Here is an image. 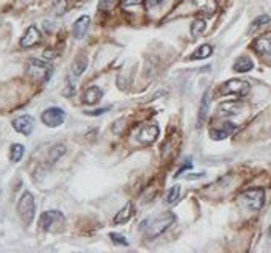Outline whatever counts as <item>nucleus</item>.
<instances>
[{
    "label": "nucleus",
    "instance_id": "obj_1",
    "mask_svg": "<svg viewBox=\"0 0 271 253\" xmlns=\"http://www.w3.org/2000/svg\"><path fill=\"white\" fill-rule=\"evenodd\" d=\"M174 220L175 218L173 213H165L162 216H158L157 219H154L152 222H144V223H148L146 236H148L149 239H154V237H157L158 235H162L168 227H171V223Z\"/></svg>",
    "mask_w": 271,
    "mask_h": 253
},
{
    "label": "nucleus",
    "instance_id": "obj_2",
    "mask_svg": "<svg viewBox=\"0 0 271 253\" xmlns=\"http://www.w3.org/2000/svg\"><path fill=\"white\" fill-rule=\"evenodd\" d=\"M241 202L246 208L252 209V211H259L260 208L265 205V191L262 187H251L241 194Z\"/></svg>",
    "mask_w": 271,
    "mask_h": 253
},
{
    "label": "nucleus",
    "instance_id": "obj_3",
    "mask_svg": "<svg viewBox=\"0 0 271 253\" xmlns=\"http://www.w3.org/2000/svg\"><path fill=\"white\" fill-rule=\"evenodd\" d=\"M27 74L36 82L46 83L47 80H50V77H52V67L39 60H30L27 66Z\"/></svg>",
    "mask_w": 271,
    "mask_h": 253
},
{
    "label": "nucleus",
    "instance_id": "obj_4",
    "mask_svg": "<svg viewBox=\"0 0 271 253\" xmlns=\"http://www.w3.org/2000/svg\"><path fill=\"white\" fill-rule=\"evenodd\" d=\"M18 213L20 219L25 222V225H30L32 220L35 219V199L30 192L22 194L18 203Z\"/></svg>",
    "mask_w": 271,
    "mask_h": 253
},
{
    "label": "nucleus",
    "instance_id": "obj_5",
    "mask_svg": "<svg viewBox=\"0 0 271 253\" xmlns=\"http://www.w3.org/2000/svg\"><path fill=\"white\" fill-rule=\"evenodd\" d=\"M64 118H66L64 111L61 110V108H57V106L49 108V110H46L41 114V119L44 122V125H47L50 128L60 127L64 122Z\"/></svg>",
    "mask_w": 271,
    "mask_h": 253
},
{
    "label": "nucleus",
    "instance_id": "obj_6",
    "mask_svg": "<svg viewBox=\"0 0 271 253\" xmlns=\"http://www.w3.org/2000/svg\"><path fill=\"white\" fill-rule=\"evenodd\" d=\"M223 94H235L238 97H245L248 92H250V83H246L243 80H229L228 83H224L221 88Z\"/></svg>",
    "mask_w": 271,
    "mask_h": 253
},
{
    "label": "nucleus",
    "instance_id": "obj_7",
    "mask_svg": "<svg viewBox=\"0 0 271 253\" xmlns=\"http://www.w3.org/2000/svg\"><path fill=\"white\" fill-rule=\"evenodd\" d=\"M63 219H64V216H63L61 211H57V209H50V211H46V213L41 214L38 225H39V228L42 231H49L50 228L54 227V223L60 222Z\"/></svg>",
    "mask_w": 271,
    "mask_h": 253
},
{
    "label": "nucleus",
    "instance_id": "obj_8",
    "mask_svg": "<svg viewBox=\"0 0 271 253\" xmlns=\"http://www.w3.org/2000/svg\"><path fill=\"white\" fill-rule=\"evenodd\" d=\"M13 127H14V130H16L18 133L28 136V135H32V132H33L35 120H33L32 116L24 114V116H20V118L13 120Z\"/></svg>",
    "mask_w": 271,
    "mask_h": 253
},
{
    "label": "nucleus",
    "instance_id": "obj_9",
    "mask_svg": "<svg viewBox=\"0 0 271 253\" xmlns=\"http://www.w3.org/2000/svg\"><path fill=\"white\" fill-rule=\"evenodd\" d=\"M41 39H42L41 32H39L35 25H32V27L27 28V32L24 33V36H22V39H20V47H24V49L33 47V46H36V44H39Z\"/></svg>",
    "mask_w": 271,
    "mask_h": 253
},
{
    "label": "nucleus",
    "instance_id": "obj_10",
    "mask_svg": "<svg viewBox=\"0 0 271 253\" xmlns=\"http://www.w3.org/2000/svg\"><path fill=\"white\" fill-rule=\"evenodd\" d=\"M254 50L259 55H271V32L259 36L252 44Z\"/></svg>",
    "mask_w": 271,
    "mask_h": 253
},
{
    "label": "nucleus",
    "instance_id": "obj_11",
    "mask_svg": "<svg viewBox=\"0 0 271 253\" xmlns=\"http://www.w3.org/2000/svg\"><path fill=\"white\" fill-rule=\"evenodd\" d=\"M237 127L232 124V122H228L226 120L221 127H216V128H212L210 130V138L215 139V141H221V139H226L228 136L235 130Z\"/></svg>",
    "mask_w": 271,
    "mask_h": 253
},
{
    "label": "nucleus",
    "instance_id": "obj_12",
    "mask_svg": "<svg viewBox=\"0 0 271 253\" xmlns=\"http://www.w3.org/2000/svg\"><path fill=\"white\" fill-rule=\"evenodd\" d=\"M158 138V127L157 125H149V127H144L140 135H138V141L144 146H148V144H152Z\"/></svg>",
    "mask_w": 271,
    "mask_h": 253
},
{
    "label": "nucleus",
    "instance_id": "obj_13",
    "mask_svg": "<svg viewBox=\"0 0 271 253\" xmlns=\"http://www.w3.org/2000/svg\"><path fill=\"white\" fill-rule=\"evenodd\" d=\"M88 27H90V16H80L72 27V34H74L76 39H82L86 34Z\"/></svg>",
    "mask_w": 271,
    "mask_h": 253
},
{
    "label": "nucleus",
    "instance_id": "obj_14",
    "mask_svg": "<svg viewBox=\"0 0 271 253\" xmlns=\"http://www.w3.org/2000/svg\"><path fill=\"white\" fill-rule=\"evenodd\" d=\"M243 108V103L237 102V100H232V102H224L219 105L218 108V116H233L238 114Z\"/></svg>",
    "mask_w": 271,
    "mask_h": 253
},
{
    "label": "nucleus",
    "instance_id": "obj_15",
    "mask_svg": "<svg viewBox=\"0 0 271 253\" xmlns=\"http://www.w3.org/2000/svg\"><path fill=\"white\" fill-rule=\"evenodd\" d=\"M102 99V91L96 86H91L83 92V102L86 105H96L99 100Z\"/></svg>",
    "mask_w": 271,
    "mask_h": 253
},
{
    "label": "nucleus",
    "instance_id": "obj_16",
    "mask_svg": "<svg viewBox=\"0 0 271 253\" xmlns=\"http://www.w3.org/2000/svg\"><path fill=\"white\" fill-rule=\"evenodd\" d=\"M194 5L197 6V10L204 14H213L216 11V0H194Z\"/></svg>",
    "mask_w": 271,
    "mask_h": 253
},
{
    "label": "nucleus",
    "instance_id": "obj_17",
    "mask_svg": "<svg viewBox=\"0 0 271 253\" xmlns=\"http://www.w3.org/2000/svg\"><path fill=\"white\" fill-rule=\"evenodd\" d=\"M132 214H134V203L132 202H127L126 206H124L121 211L115 216V223H124V222H127L130 218H132Z\"/></svg>",
    "mask_w": 271,
    "mask_h": 253
},
{
    "label": "nucleus",
    "instance_id": "obj_18",
    "mask_svg": "<svg viewBox=\"0 0 271 253\" xmlns=\"http://www.w3.org/2000/svg\"><path fill=\"white\" fill-rule=\"evenodd\" d=\"M209 111H210V91H206L199 105V124H202L207 119Z\"/></svg>",
    "mask_w": 271,
    "mask_h": 253
},
{
    "label": "nucleus",
    "instance_id": "obj_19",
    "mask_svg": "<svg viewBox=\"0 0 271 253\" xmlns=\"http://www.w3.org/2000/svg\"><path fill=\"white\" fill-rule=\"evenodd\" d=\"M86 64H88L86 56L83 53H80L77 56V60L74 61V64H72V74H74L76 77H80L86 70Z\"/></svg>",
    "mask_w": 271,
    "mask_h": 253
},
{
    "label": "nucleus",
    "instance_id": "obj_20",
    "mask_svg": "<svg viewBox=\"0 0 271 253\" xmlns=\"http://www.w3.org/2000/svg\"><path fill=\"white\" fill-rule=\"evenodd\" d=\"M252 61L250 60V58L246 56H241L237 60V63L233 64V69H235V72H240V74H243V72H250L252 69Z\"/></svg>",
    "mask_w": 271,
    "mask_h": 253
},
{
    "label": "nucleus",
    "instance_id": "obj_21",
    "mask_svg": "<svg viewBox=\"0 0 271 253\" xmlns=\"http://www.w3.org/2000/svg\"><path fill=\"white\" fill-rule=\"evenodd\" d=\"M212 52H213V47L209 44H204L197 49L192 56H190V60H204V58H209L212 55Z\"/></svg>",
    "mask_w": 271,
    "mask_h": 253
},
{
    "label": "nucleus",
    "instance_id": "obj_22",
    "mask_svg": "<svg viewBox=\"0 0 271 253\" xmlns=\"http://www.w3.org/2000/svg\"><path fill=\"white\" fill-rule=\"evenodd\" d=\"M24 146H20V144H13L11 149H10V160L13 163H19L20 161V158L24 156Z\"/></svg>",
    "mask_w": 271,
    "mask_h": 253
},
{
    "label": "nucleus",
    "instance_id": "obj_23",
    "mask_svg": "<svg viewBox=\"0 0 271 253\" xmlns=\"http://www.w3.org/2000/svg\"><path fill=\"white\" fill-rule=\"evenodd\" d=\"M204 30H206V20H204V19H196V20H193L192 28H190V32H192L193 38H199V36L204 33Z\"/></svg>",
    "mask_w": 271,
    "mask_h": 253
},
{
    "label": "nucleus",
    "instance_id": "obj_24",
    "mask_svg": "<svg viewBox=\"0 0 271 253\" xmlns=\"http://www.w3.org/2000/svg\"><path fill=\"white\" fill-rule=\"evenodd\" d=\"M66 153V147L61 146V144H57L52 149L49 150V158H50V163H57L60 158Z\"/></svg>",
    "mask_w": 271,
    "mask_h": 253
},
{
    "label": "nucleus",
    "instance_id": "obj_25",
    "mask_svg": "<svg viewBox=\"0 0 271 253\" xmlns=\"http://www.w3.org/2000/svg\"><path fill=\"white\" fill-rule=\"evenodd\" d=\"M179 196H180V186H173L166 196V202L168 203H174V202H177Z\"/></svg>",
    "mask_w": 271,
    "mask_h": 253
},
{
    "label": "nucleus",
    "instance_id": "obj_26",
    "mask_svg": "<svg viewBox=\"0 0 271 253\" xmlns=\"http://www.w3.org/2000/svg\"><path fill=\"white\" fill-rule=\"evenodd\" d=\"M110 237H112V241L116 245H124V247H126V245H129V241L124 236H121L119 233H110Z\"/></svg>",
    "mask_w": 271,
    "mask_h": 253
},
{
    "label": "nucleus",
    "instance_id": "obj_27",
    "mask_svg": "<svg viewBox=\"0 0 271 253\" xmlns=\"http://www.w3.org/2000/svg\"><path fill=\"white\" fill-rule=\"evenodd\" d=\"M268 22H270V16H259L257 19H254V22L251 24V28H252V30H255L257 27L265 25V24H268Z\"/></svg>",
    "mask_w": 271,
    "mask_h": 253
},
{
    "label": "nucleus",
    "instance_id": "obj_28",
    "mask_svg": "<svg viewBox=\"0 0 271 253\" xmlns=\"http://www.w3.org/2000/svg\"><path fill=\"white\" fill-rule=\"evenodd\" d=\"M64 11H66V0H58L54 6V13L57 14V16H61Z\"/></svg>",
    "mask_w": 271,
    "mask_h": 253
},
{
    "label": "nucleus",
    "instance_id": "obj_29",
    "mask_svg": "<svg viewBox=\"0 0 271 253\" xmlns=\"http://www.w3.org/2000/svg\"><path fill=\"white\" fill-rule=\"evenodd\" d=\"M144 0H122V8H130V6L141 5Z\"/></svg>",
    "mask_w": 271,
    "mask_h": 253
},
{
    "label": "nucleus",
    "instance_id": "obj_30",
    "mask_svg": "<svg viewBox=\"0 0 271 253\" xmlns=\"http://www.w3.org/2000/svg\"><path fill=\"white\" fill-rule=\"evenodd\" d=\"M116 0H100V8L102 10H108V8H112V6L115 5Z\"/></svg>",
    "mask_w": 271,
    "mask_h": 253
},
{
    "label": "nucleus",
    "instance_id": "obj_31",
    "mask_svg": "<svg viewBox=\"0 0 271 253\" xmlns=\"http://www.w3.org/2000/svg\"><path fill=\"white\" fill-rule=\"evenodd\" d=\"M165 0H146V5H148V8H155V6L162 5Z\"/></svg>",
    "mask_w": 271,
    "mask_h": 253
},
{
    "label": "nucleus",
    "instance_id": "obj_32",
    "mask_svg": "<svg viewBox=\"0 0 271 253\" xmlns=\"http://www.w3.org/2000/svg\"><path fill=\"white\" fill-rule=\"evenodd\" d=\"M108 111V108H102V110H96V111H86V114H90V116H99L102 113H107Z\"/></svg>",
    "mask_w": 271,
    "mask_h": 253
},
{
    "label": "nucleus",
    "instance_id": "obj_33",
    "mask_svg": "<svg viewBox=\"0 0 271 253\" xmlns=\"http://www.w3.org/2000/svg\"><path fill=\"white\" fill-rule=\"evenodd\" d=\"M42 55H44V60H52V58H54L57 53L52 52V50H46V52H44Z\"/></svg>",
    "mask_w": 271,
    "mask_h": 253
},
{
    "label": "nucleus",
    "instance_id": "obj_34",
    "mask_svg": "<svg viewBox=\"0 0 271 253\" xmlns=\"http://www.w3.org/2000/svg\"><path fill=\"white\" fill-rule=\"evenodd\" d=\"M268 235L271 236V225H270V228H268Z\"/></svg>",
    "mask_w": 271,
    "mask_h": 253
}]
</instances>
